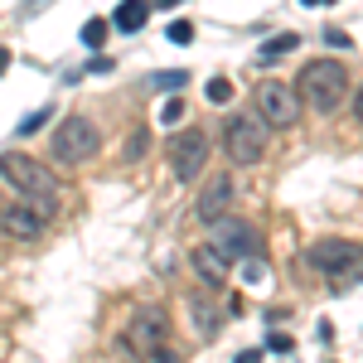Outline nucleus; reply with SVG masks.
Here are the masks:
<instances>
[{
  "mask_svg": "<svg viewBox=\"0 0 363 363\" xmlns=\"http://www.w3.org/2000/svg\"><path fill=\"white\" fill-rule=\"evenodd\" d=\"M0 179L15 189L20 203H29L34 213H44V218H54L58 213V184H54V169L44 165V160H34L25 150H5L0 155Z\"/></svg>",
  "mask_w": 363,
  "mask_h": 363,
  "instance_id": "obj_1",
  "label": "nucleus"
},
{
  "mask_svg": "<svg viewBox=\"0 0 363 363\" xmlns=\"http://www.w3.org/2000/svg\"><path fill=\"white\" fill-rule=\"evenodd\" d=\"M116 349H121V359H131V363H179V349L169 344V315L160 306L131 310L126 339Z\"/></svg>",
  "mask_w": 363,
  "mask_h": 363,
  "instance_id": "obj_2",
  "label": "nucleus"
},
{
  "mask_svg": "<svg viewBox=\"0 0 363 363\" xmlns=\"http://www.w3.org/2000/svg\"><path fill=\"white\" fill-rule=\"evenodd\" d=\"M306 267L325 281V286L349 291V286L363 281V247L349 242V238H320V242L306 247Z\"/></svg>",
  "mask_w": 363,
  "mask_h": 363,
  "instance_id": "obj_3",
  "label": "nucleus"
},
{
  "mask_svg": "<svg viewBox=\"0 0 363 363\" xmlns=\"http://www.w3.org/2000/svg\"><path fill=\"white\" fill-rule=\"evenodd\" d=\"M296 92H301V102L315 107V112H335L339 102L349 97V73H344V63L335 58H320V63H306L301 68V78H296Z\"/></svg>",
  "mask_w": 363,
  "mask_h": 363,
  "instance_id": "obj_4",
  "label": "nucleus"
},
{
  "mask_svg": "<svg viewBox=\"0 0 363 363\" xmlns=\"http://www.w3.org/2000/svg\"><path fill=\"white\" fill-rule=\"evenodd\" d=\"M223 150L233 165H257L267 155V121L257 112H233L223 121Z\"/></svg>",
  "mask_w": 363,
  "mask_h": 363,
  "instance_id": "obj_5",
  "label": "nucleus"
},
{
  "mask_svg": "<svg viewBox=\"0 0 363 363\" xmlns=\"http://www.w3.org/2000/svg\"><path fill=\"white\" fill-rule=\"evenodd\" d=\"M49 155L58 165H87L97 155V126L87 116H63L49 136Z\"/></svg>",
  "mask_w": 363,
  "mask_h": 363,
  "instance_id": "obj_6",
  "label": "nucleus"
},
{
  "mask_svg": "<svg viewBox=\"0 0 363 363\" xmlns=\"http://www.w3.org/2000/svg\"><path fill=\"white\" fill-rule=\"evenodd\" d=\"M252 112L262 116L272 131H286V126L301 121V92L277 83V78H267V83H257V92H252Z\"/></svg>",
  "mask_w": 363,
  "mask_h": 363,
  "instance_id": "obj_7",
  "label": "nucleus"
},
{
  "mask_svg": "<svg viewBox=\"0 0 363 363\" xmlns=\"http://www.w3.org/2000/svg\"><path fill=\"white\" fill-rule=\"evenodd\" d=\"M169 169H174V179L179 184H194L199 174L208 169V136L203 131H179V136H169Z\"/></svg>",
  "mask_w": 363,
  "mask_h": 363,
  "instance_id": "obj_8",
  "label": "nucleus"
},
{
  "mask_svg": "<svg viewBox=\"0 0 363 363\" xmlns=\"http://www.w3.org/2000/svg\"><path fill=\"white\" fill-rule=\"evenodd\" d=\"M208 242L223 252L228 262H247V257H257V233H252L247 218H238V213H218L213 223H208Z\"/></svg>",
  "mask_w": 363,
  "mask_h": 363,
  "instance_id": "obj_9",
  "label": "nucleus"
},
{
  "mask_svg": "<svg viewBox=\"0 0 363 363\" xmlns=\"http://www.w3.org/2000/svg\"><path fill=\"white\" fill-rule=\"evenodd\" d=\"M44 233H49V218L34 213L29 203H10V208H0V238H5V242H39Z\"/></svg>",
  "mask_w": 363,
  "mask_h": 363,
  "instance_id": "obj_10",
  "label": "nucleus"
},
{
  "mask_svg": "<svg viewBox=\"0 0 363 363\" xmlns=\"http://www.w3.org/2000/svg\"><path fill=\"white\" fill-rule=\"evenodd\" d=\"M233 194H238V179H233V174H213V179H208V189L199 194V218H203V223H213L218 213H228Z\"/></svg>",
  "mask_w": 363,
  "mask_h": 363,
  "instance_id": "obj_11",
  "label": "nucleus"
},
{
  "mask_svg": "<svg viewBox=\"0 0 363 363\" xmlns=\"http://www.w3.org/2000/svg\"><path fill=\"white\" fill-rule=\"evenodd\" d=\"M228 267H233V262H228L223 252L213 247V242H203V247H194V272L203 281H208V286H223L228 281Z\"/></svg>",
  "mask_w": 363,
  "mask_h": 363,
  "instance_id": "obj_12",
  "label": "nucleus"
},
{
  "mask_svg": "<svg viewBox=\"0 0 363 363\" xmlns=\"http://www.w3.org/2000/svg\"><path fill=\"white\" fill-rule=\"evenodd\" d=\"M145 15H150V5H145V0H121V5H116V15H112V25L121 29V34H136V29L145 25Z\"/></svg>",
  "mask_w": 363,
  "mask_h": 363,
  "instance_id": "obj_13",
  "label": "nucleus"
},
{
  "mask_svg": "<svg viewBox=\"0 0 363 363\" xmlns=\"http://www.w3.org/2000/svg\"><path fill=\"white\" fill-rule=\"evenodd\" d=\"M301 49V34L296 29H286V34H272L262 49H257V63H272V58H286V54H296Z\"/></svg>",
  "mask_w": 363,
  "mask_h": 363,
  "instance_id": "obj_14",
  "label": "nucleus"
},
{
  "mask_svg": "<svg viewBox=\"0 0 363 363\" xmlns=\"http://www.w3.org/2000/svg\"><path fill=\"white\" fill-rule=\"evenodd\" d=\"M189 310H194V325H199V335H203V339L218 330V310L208 306V296H194V301H189Z\"/></svg>",
  "mask_w": 363,
  "mask_h": 363,
  "instance_id": "obj_15",
  "label": "nucleus"
},
{
  "mask_svg": "<svg viewBox=\"0 0 363 363\" xmlns=\"http://www.w3.org/2000/svg\"><path fill=\"white\" fill-rule=\"evenodd\" d=\"M102 39H107V20L92 15V20L83 25V44H87V49H102Z\"/></svg>",
  "mask_w": 363,
  "mask_h": 363,
  "instance_id": "obj_16",
  "label": "nucleus"
},
{
  "mask_svg": "<svg viewBox=\"0 0 363 363\" xmlns=\"http://www.w3.org/2000/svg\"><path fill=\"white\" fill-rule=\"evenodd\" d=\"M165 39H169V44H194V25H189V20H169Z\"/></svg>",
  "mask_w": 363,
  "mask_h": 363,
  "instance_id": "obj_17",
  "label": "nucleus"
},
{
  "mask_svg": "<svg viewBox=\"0 0 363 363\" xmlns=\"http://www.w3.org/2000/svg\"><path fill=\"white\" fill-rule=\"evenodd\" d=\"M208 102H213V107L233 102V83H228V78H208Z\"/></svg>",
  "mask_w": 363,
  "mask_h": 363,
  "instance_id": "obj_18",
  "label": "nucleus"
},
{
  "mask_svg": "<svg viewBox=\"0 0 363 363\" xmlns=\"http://www.w3.org/2000/svg\"><path fill=\"white\" fill-rule=\"evenodd\" d=\"M44 121H49V107H39V112H29L25 121H20V136H34V131H39Z\"/></svg>",
  "mask_w": 363,
  "mask_h": 363,
  "instance_id": "obj_19",
  "label": "nucleus"
},
{
  "mask_svg": "<svg viewBox=\"0 0 363 363\" xmlns=\"http://www.w3.org/2000/svg\"><path fill=\"white\" fill-rule=\"evenodd\" d=\"M150 83H155V87H184V83H189V73H184V68H174V73H155Z\"/></svg>",
  "mask_w": 363,
  "mask_h": 363,
  "instance_id": "obj_20",
  "label": "nucleus"
},
{
  "mask_svg": "<svg viewBox=\"0 0 363 363\" xmlns=\"http://www.w3.org/2000/svg\"><path fill=\"white\" fill-rule=\"evenodd\" d=\"M179 116H184V102H174V97H169V102H160V121H165V126H174Z\"/></svg>",
  "mask_w": 363,
  "mask_h": 363,
  "instance_id": "obj_21",
  "label": "nucleus"
},
{
  "mask_svg": "<svg viewBox=\"0 0 363 363\" xmlns=\"http://www.w3.org/2000/svg\"><path fill=\"white\" fill-rule=\"evenodd\" d=\"M145 140H150V136H145V131H136V136L126 140V150H121V155H126V160H140V155H145Z\"/></svg>",
  "mask_w": 363,
  "mask_h": 363,
  "instance_id": "obj_22",
  "label": "nucleus"
},
{
  "mask_svg": "<svg viewBox=\"0 0 363 363\" xmlns=\"http://www.w3.org/2000/svg\"><path fill=\"white\" fill-rule=\"evenodd\" d=\"M325 44H330V49H354V39H349L344 29H325Z\"/></svg>",
  "mask_w": 363,
  "mask_h": 363,
  "instance_id": "obj_23",
  "label": "nucleus"
},
{
  "mask_svg": "<svg viewBox=\"0 0 363 363\" xmlns=\"http://www.w3.org/2000/svg\"><path fill=\"white\" fill-rule=\"evenodd\" d=\"M267 349L272 354H291V335H267Z\"/></svg>",
  "mask_w": 363,
  "mask_h": 363,
  "instance_id": "obj_24",
  "label": "nucleus"
},
{
  "mask_svg": "<svg viewBox=\"0 0 363 363\" xmlns=\"http://www.w3.org/2000/svg\"><path fill=\"white\" fill-rule=\"evenodd\" d=\"M92 68H97V73H112V68H116V58H107V54H97V58H92Z\"/></svg>",
  "mask_w": 363,
  "mask_h": 363,
  "instance_id": "obj_25",
  "label": "nucleus"
},
{
  "mask_svg": "<svg viewBox=\"0 0 363 363\" xmlns=\"http://www.w3.org/2000/svg\"><path fill=\"white\" fill-rule=\"evenodd\" d=\"M238 363H262V349H242V354H238Z\"/></svg>",
  "mask_w": 363,
  "mask_h": 363,
  "instance_id": "obj_26",
  "label": "nucleus"
},
{
  "mask_svg": "<svg viewBox=\"0 0 363 363\" xmlns=\"http://www.w3.org/2000/svg\"><path fill=\"white\" fill-rule=\"evenodd\" d=\"M354 112H359V121H363V87L354 92Z\"/></svg>",
  "mask_w": 363,
  "mask_h": 363,
  "instance_id": "obj_27",
  "label": "nucleus"
},
{
  "mask_svg": "<svg viewBox=\"0 0 363 363\" xmlns=\"http://www.w3.org/2000/svg\"><path fill=\"white\" fill-rule=\"evenodd\" d=\"M5 68H10V49H0V73H5Z\"/></svg>",
  "mask_w": 363,
  "mask_h": 363,
  "instance_id": "obj_28",
  "label": "nucleus"
},
{
  "mask_svg": "<svg viewBox=\"0 0 363 363\" xmlns=\"http://www.w3.org/2000/svg\"><path fill=\"white\" fill-rule=\"evenodd\" d=\"M155 5H160V10H174V5H184V0H155Z\"/></svg>",
  "mask_w": 363,
  "mask_h": 363,
  "instance_id": "obj_29",
  "label": "nucleus"
},
{
  "mask_svg": "<svg viewBox=\"0 0 363 363\" xmlns=\"http://www.w3.org/2000/svg\"><path fill=\"white\" fill-rule=\"evenodd\" d=\"M301 5H325V0H301Z\"/></svg>",
  "mask_w": 363,
  "mask_h": 363,
  "instance_id": "obj_30",
  "label": "nucleus"
}]
</instances>
